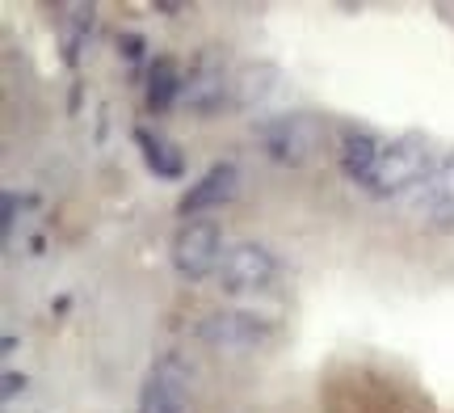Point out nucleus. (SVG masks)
Listing matches in <instances>:
<instances>
[{
  "instance_id": "nucleus-3",
  "label": "nucleus",
  "mask_w": 454,
  "mask_h": 413,
  "mask_svg": "<svg viewBox=\"0 0 454 413\" xmlns=\"http://www.w3.org/2000/svg\"><path fill=\"white\" fill-rule=\"evenodd\" d=\"M215 274H219V287L227 296H244V291H265L278 274V262L265 245L240 241V245H231L223 253V262H219Z\"/></svg>"
},
{
  "instance_id": "nucleus-8",
  "label": "nucleus",
  "mask_w": 454,
  "mask_h": 413,
  "mask_svg": "<svg viewBox=\"0 0 454 413\" xmlns=\"http://www.w3.org/2000/svg\"><path fill=\"white\" fill-rule=\"evenodd\" d=\"M379 156H383V144L371 131H354V127L340 131V169H345L349 182H357V186L371 182Z\"/></svg>"
},
{
  "instance_id": "nucleus-1",
  "label": "nucleus",
  "mask_w": 454,
  "mask_h": 413,
  "mask_svg": "<svg viewBox=\"0 0 454 413\" xmlns=\"http://www.w3.org/2000/svg\"><path fill=\"white\" fill-rule=\"evenodd\" d=\"M429 173H434V169H429V148H425V139L404 135V139L383 144V156H379V165H374L366 190H371V195H400L408 186H425Z\"/></svg>"
},
{
  "instance_id": "nucleus-4",
  "label": "nucleus",
  "mask_w": 454,
  "mask_h": 413,
  "mask_svg": "<svg viewBox=\"0 0 454 413\" xmlns=\"http://www.w3.org/2000/svg\"><path fill=\"white\" fill-rule=\"evenodd\" d=\"M219 262H223L219 224H211V219H190V224L173 236V266H177L181 279H207L211 270H219Z\"/></svg>"
},
{
  "instance_id": "nucleus-2",
  "label": "nucleus",
  "mask_w": 454,
  "mask_h": 413,
  "mask_svg": "<svg viewBox=\"0 0 454 413\" xmlns=\"http://www.w3.org/2000/svg\"><path fill=\"white\" fill-rule=\"evenodd\" d=\"M320 139H325V127H320V118H311V115H282V118H265L261 123V144L282 165L311 161L316 148H320Z\"/></svg>"
},
{
  "instance_id": "nucleus-14",
  "label": "nucleus",
  "mask_w": 454,
  "mask_h": 413,
  "mask_svg": "<svg viewBox=\"0 0 454 413\" xmlns=\"http://www.w3.org/2000/svg\"><path fill=\"white\" fill-rule=\"evenodd\" d=\"M118 47H127V60H139V55H144V38H139V34H127V38H118Z\"/></svg>"
},
{
  "instance_id": "nucleus-5",
  "label": "nucleus",
  "mask_w": 454,
  "mask_h": 413,
  "mask_svg": "<svg viewBox=\"0 0 454 413\" xmlns=\"http://www.w3.org/2000/svg\"><path fill=\"white\" fill-rule=\"evenodd\" d=\"M198 338L207 346L223 350V354H248V350H257L270 338V325L253 313H211V316H202Z\"/></svg>"
},
{
  "instance_id": "nucleus-9",
  "label": "nucleus",
  "mask_w": 454,
  "mask_h": 413,
  "mask_svg": "<svg viewBox=\"0 0 454 413\" xmlns=\"http://www.w3.org/2000/svg\"><path fill=\"white\" fill-rule=\"evenodd\" d=\"M223 98H227V76H223V68H215V64H198L185 76V84H181V101L190 110H198V115H215L223 106Z\"/></svg>"
},
{
  "instance_id": "nucleus-11",
  "label": "nucleus",
  "mask_w": 454,
  "mask_h": 413,
  "mask_svg": "<svg viewBox=\"0 0 454 413\" xmlns=\"http://www.w3.org/2000/svg\"><path fill=\"white\" fill-rule=\"evenodd\" d=\"M282 89V72L274 64H248L236 76V106L240 110H261L270 98H278Z\"/></svg>"
},
{
  "instance_id": "nucleus-7",
  "label": "nucleus",
  "mask_w": 454,
  "mask_h": 413,
  "mask_svg": "<svg viewBox=\"0 0 454 413\" xmlns=\"http://www.w3.org/2000/svg\"><path fill=\"white\" fill-rule=\"evenodd\" d=\"M236 186H240V169L223 161V165H211L202 173V182L185 190L181 199V215L190 211H207V207H223L227 199H236Z\"/></svg>"
},
{
  "instance_id": "nucleus-15",
  "label": "nucleus",
  "mask_w": 454,
  "mask_h": 413,
  "mask_svg": "<svg viewBox=\"0 0 454 413\" xmlns=\"http://www.w3.org/2000/svg\"><path fill=\"white\" fill-rule=\"evenodd\" d=\"M26 388V376H4V401H13Z\"/></svg>"
},
{
  "instance_id": "nucleus-10",
  "label": "nucleus",
  "mask_w": 454,
  "mask_h": 413,
  "mask_svg": "<svg viewBox=\"0 0 454 413\" xmlns=\"http://www.w3.org/2000/svg\"><path fill=\"white\" fill-rule=\"evenodd\" d=\"M421 211L438 224V228H454V156H446L421 186Z\"/></svg>"
},
{
  "instance_id": "nucleus-12",
  "label": "nucleus",
  "mask_w": 454,
  "mask_h": 413,
  "mask_svg": "<svg viewBox=\"0 0 454 413\" xmlns=\"http://www.w3.org/2000/svg\"><path fill=\"white\" fill-rule=\"evenodd\" d=\"M181 76L173 60H156L152 64V76H147V106L152 110H168L173 101H181Z\"/></svg>"
},
{
  "instance_id": "nucleus-6",
  "label": "nucleus",
  "mask_w": 454,
  "mask_h": 413,
  "mask_svg": "<svg viewBox=\"0 0 454 413\" xmlns=\"http://www.w3.org/2000/svg\"><path fill=\"white\" fill-rule=\"evenodd\" d=\"M185 401H190V376H185V367L177 359H160L144 384L139 413H185Z\"/></svg>"
},
{
  "instance_id": "nucleus-13",
  "label": "nucleus",
  "mask_w": 454,
  "mask_h": 413,
  "mask_svg": "<svg viewBox=\"0 0 454 413\" xmlns=\"http://www.w3.org/2000/svg\"><path fill=\"white\" fill-rule=\"evenodd\" d=\"M135 139H139V148H144L147 165L156 169L160 178H181V156H173V148H168L164 139H152L147 131H135Z\"/></svg>"
}]
</instances>
